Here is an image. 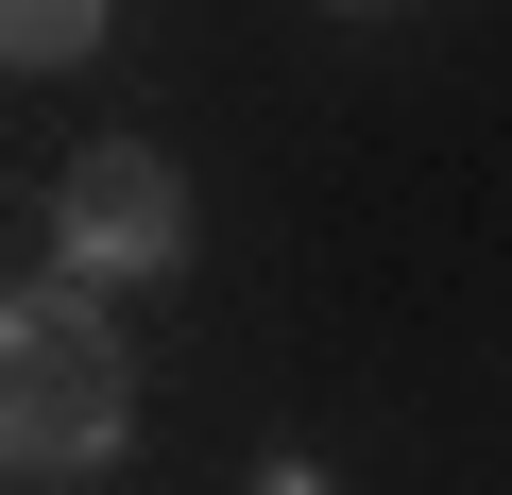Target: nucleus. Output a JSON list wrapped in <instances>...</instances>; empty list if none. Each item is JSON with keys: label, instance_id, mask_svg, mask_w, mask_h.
I'll return each instance as SVG.
<instances>
[{"label": "nucleus", "instance_id": "f257e3e1", "mask_svg": "<svg viewBox=\"0 0 512 495\" xmlns=\"http://www.w3.org/2000/svg\"><path fill=\"white\" fill-rule=\"evenodd\" d=\"M137 444V359L103 325L86 274H18L0 291V478L18 495H69Z\"/></svg>", "mask_w": 512, "mask_h": 495}, {"label": "nucleus", "instance_id": "f03ea898", "mask_svg": "<svg viewBox=\"0 0 512 495\" xmlns=\"http://www.w3.org/2000/svg\"><path fill=\"white\" fill-rule=\"evenodd\" d=\"M52 274H86V291L188 274V188H171L154 137H86V154L52 171Z\"/></svg>", "mask_w": 512, "mask_h": 495}, {"label": "nucleus", "instance_id": "7ed1b4c3", "mask_svg": "<svg viewBox=\"0 0 512 495\" xmlns=\"http://www.w3.org/2000/svg\"><path fill=\"white\" fill-rule=\"evenodd\" d=\"M103 18H120V0H0V69H18V86H35V69H86Z\"/></svg>", "mask_w": 512, "mask_h": 495}, {"label": "nucleus", "instance_id": "20e7f679", "mask_svg": "<svg viewBox=\"0 0 512 495\" xmlns=\"http://www.w3.org/2000/svg\"><path fill=\"white\" fill-rule=\"evenodd\" d=\"M239 495H342V478L325 461H274V478H239Z\"/></svg>", "mask_w": 512, "mask_h": 495}]
</instances>
